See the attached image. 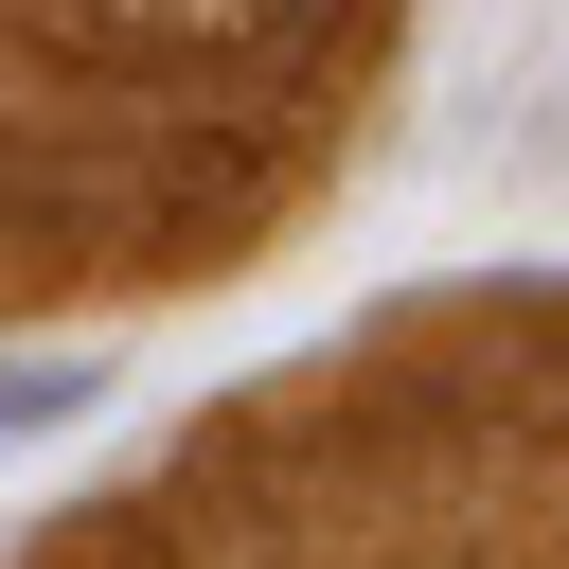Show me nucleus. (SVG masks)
I'll use <instances>...</instances> for the list:
<instances>
[{
    "mask_svg": "<svg viewBox=\"0 0 569 569\" xmlns=\"http://www.w3.org/2000/svg\"><path fill=\"white\" fill-rule=\"evenodd\" d=\"M89 391H107L89 356H0V445H18V427H71Z\"/></svg>",
    "mask_w": 569,
    "mask_h": 569,
    "instance_id": "1",
    "label": "nucleus"
}]
</instances>
